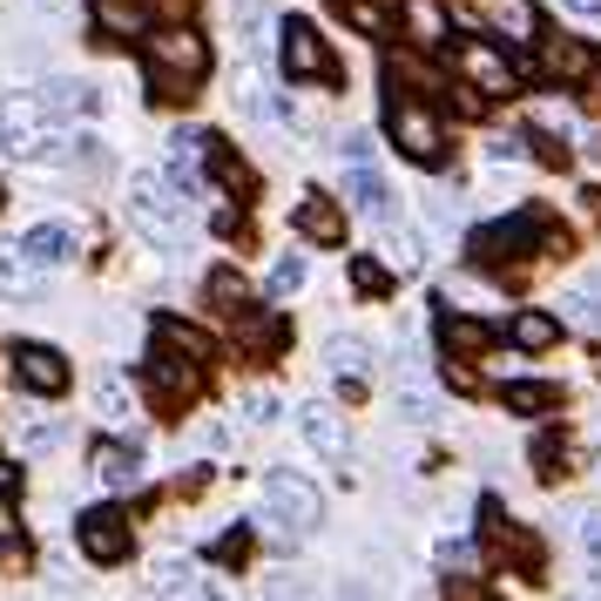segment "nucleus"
Returning <instances> with one entry per match:
<instances>
[{"label": "nucleus", "instance_id": "obj_1", "mask_svg": "<svg viewBox=\"0 0 601 601\" xmlns=\"http://www.w3.org/2000/svg\"><path fill=\"white\" fill-rule=\"evenodd\" d=\"M142 68H149V96L156 102H183L197 81L210 74V48L190 28H162V34L142 41Z\"/></svg>", "mask_w": 601, "mask_h": 601}, {"label": "nucleus", "instance_id": "obj_2", "mask_svg": "<svg viewBox=\"0 0 601 601\" xmlns=\"http://www.w3.org/2000/svg\"><path fill=\"white\" fill-rule=\"evenodd\" d=\"M129 223H136L156 250H177V243H183V190L162 183L156 169H136V177H129Z\"/></svg>", "mask_w": 601, "mask_h": 601}, {"label": "nucleus", "instance_id": "obj_3", "mask_svg": "<svg viewBox=\"0 0 601 601\" xmlns=\"http://www.w3.org/2000/svg\"><path fill=\"white\" fill-rule=\"evenodd\" d=\"M0 149L8 156H48L54 149V116L41 96H8L0 102Z\"/></svg>", "mask_w": 601, "mask_h": 601}, {"label": "nucleus", "instance_id": "obj_4", "mask_svg": "<svg viewBox=\"0 0 601 601\" xmlns=\"http://www.w3.org/2000/svg\"><path fill=\"white\" fill-rule=\"evenodd\" d=\"M385 129H392V142H399L412 162H425V169H433V162L447 156V129H440V116L425 109V102H412V96H405V102L392 96V109H385Z\"/></svg>", "mask_w": 601, "mask_h": 601}, {"label": "nucleus", "instance_id": "obj_5", "mask_svg": "<svg viewBox=\"0 0 601 601\" xmlns=\"http://www.w3.org/2000/svg\"><path fill=\"white\" fill-rule=\"evenodd\" d=\"M467 14H473L487 34H500L507 48L541 41V14H534V0H467Z\"/></svg>", "mask_w": 601, "mask_h": 601}, {"label": "nucleus", "instance_id": "obj_6", "mask_svg": "<svg viewBox=\"0 0 601 601\" xmlns=\"http://www.w3.org/2000/svg\"><path fill=\"white\" fill-rule=\"evenodd\" d=\"M74 541H81V554H89V561L116 568V561L129 554V521H122L116 507H89V513H81V528H74Z\"/></svg>", "mask_w": 601, "mask_h": 601}, {"label": "nucleus", "instance_id": "obj_7", "mask_svg": "<svg viewBox=\"0 0 601 601\" xmlns=\"http://www.w3.org/2000/svg\"><path fill=\"white\" fill-rule=\"evenodd\" d=\"M278 41H284V68H291L298 81H331V74H338V61H331V48L318 41L311 21H284Z\"/></svg>", "mask_w": 601, "mask_h": 601}, {"label": "nucleus", "instance_id": "obj_8", "mask_svg": "<svg viewBox=\"0 0 601 601\" xmlns=\"http://www.w3.org/2000/svg\"><path fill=\"white\" fill-rule=\"evenodd\" d=\"M453 68L473 81L480 96H513V61H507L493 41H467V48L453 54Z\"/></svg>", "mask_w": 601, "mask_h": 601}, {"label": "nucleus", "instance_id": "obj_9", "mask_svg": "<svg viewBox=\"0 0 601 601\" xmlns=\"http://www.w3.org/2000/svg\"><path fill=\"white\" fill-rule=\"evenodd\" d=\"M264 500H271V513H284V521H298V528H318V521H324L318 487L298 480V473H271V480H264Z\"/></svg>", "mask_w": 601, "mask_h": 601}, {"label": "nucleus", "instance_id": "obj_10", "mask_svg": "<svg viewBox=\"0 0 601 601\" xmlns=\"http://www.w3.org/2000/svg\"><path fill=\"white\" fill-rule=\"evenodd\" d=\"M541 237V217H513V223H493V230H480L473 237V264H507V257H521L528 243Z\"/></svg>", "mask_w": 601, "mask_h": 601}, {"label": "nucleus", "instance_id": "obj_11", "mask_svg": "<svg viewBox=\"0 0 601 601\" xmlns=\"http://www.w3.org/2000/svg\"><path fill=\"white\" fill-rule=\"evenodd\" d=\"M197 379H203V365H197V359H183V352L156 345V359H149V385H156V399H162V405H183V399L197 392Z\"/></svg>", "mask_w": 601, "mask_h": 601}, {"label": "nucleus", "instance_id": "obj_12", "mask_svg": "<svg viewBox=\"0 0 601 601\" xmlns=\"http://www.w3.org/2000/svg\"><path fill=\"white\" fill-rule=\"evenodd\" d=\"M399 28L412 48H447L453 14H447V0H399Z\"/></svg>", "mask_w": 601, "mask_h": 601}, {"label": "nucleus", "instance_id": "obj_13", "mask_svg": "<svg viewBox=\"0 0 601 601\" xmlns=\"http://www.w3.org/2000/svg\"><path fill=\"white\" fill-rule=\"evenodd\" d=\"M345 203L359 217H372V223H392V190H385V177L372 162H345Z\"/></svg>", "mask_w": 601, "mask_h": 601}, {"label": "nucleus", "instance_id": "obj_14", "mask_svg": "<svg viewBox=\"0 0 601 601\" xmlns=\"http://www.w3.org/2000/svg\"><path fill=\"white\" fill-rule=\"evenodd\" d=\"M14 372H21V385L41 392V399H61V392H68V365H61V352H48V345H21V352H14Z\"/></svg>", "mask_w": 601, "mask_h": 601}, {"label": "nucleus", "instance_id": "obj_15", "mask_svg": "<svg viewBox=\"0 0 601 601\" xmlns=\"http://www.w3.org/2000/svg\"><path fill=\"white\" fill-rule=\"evenodd\" d=\"M298 433H304V447H311L318 460H345V425H338V412H331V405H318V399H311V405L298 412Z\"/></svg>", "mask_w": 601, "mask_h": 601}, {"label": "nucleus", "instance_id": "obj_16", "mask_svg": "<svg viewBox=\"0 0 601 601\" xmlns=\"http://www.w3.org/2000/svg\"><path fill=\"white\" fill-rule=\"evenodd\" d=\"M601 61H594V48L588 41H541V74L548 81H588Z\"/></svg>", "mask_w": 601, "mask_h": 601}, {"label": "nucleus", "instance_id": "obj_17", "mask_svg": "<svg viewBox=\"0 0 601 601\" xmlns=\"http://www.w3.org/2000/svg\"><path fill=\"white\" fill-rule=\"evenodd\" d=\"M89 14H96V34L129 41V34L149 28V0H89Z\"/></svg>", "mask_w": 601, "mask_h": 601}, {"label": "nucleus", "instance_id": "obj_18", "mask_svg": "<svg viewBox=\"0 0 601 601\" xmlns=\"http://www.w3.org/2000/svg\"><path fill=\"white\" fill-rule=\"evenodd\" d=\"M0 298H41V264L28 243H0Z\"/></svg>", "mask_w": 601, "mask_h": 601}, {"label": "nucleus", "instance_id": "obj_19", "mask_svg": "<svg viewBox=\"0 0 601 601\" xmlns=\"http://www.w3.org/2000/svg\"><path fill=\"white\" fill-rule=\"evenodd\" d=\"M41 102H48V116L54 122H74V116H96V89H81V81H41V89H34Z\"/></svg>", "mask_w": 601, "mask_h": 601}, {"label": "nucleus", "instance_id": "obj_20", "mask_svg": "<svg viewBox=\"0 0 601 601\" xmlns=\"http://www.w3.org/2000/svg\"><path fill=\"white\" fill-rule=\"evenodd\" d=\"M298 230H304L311 243H345V217H338V203H331V197H318V190L298 203Z\"/></svg>", "mask_w": 601, "mask_h": 601}, {"label": "nucleus", "instance_id": "obj_21", "mask_svg": "<svg viewBox=\"0 0 601 601\" xmlns=\"http://www.w3.org/2000/svg\"><path fill=\"white\" fill-rule=\"evenodd\" d=\"M21 243H28V257H34L41 271H54V264H68V257H74V230H68V223H34Z\"/></svg>", "mask_w": 601, "mask_h": 601}, {"label": "nucleus", "instance_id": "obj_22", "mask_svg": "<svg viewBox=\"0 0 601 601\" xmlns=\"http://www.w3.org/2000/svg\"><path fill=\"white\" fill-rule=\"evenodd\" d=\"M507 338H513V345H521V352H548L554 338H561V318H548V311H513Z\"/></svg>", "mask_w": 601, "mask_h": 601}, {"label": "nucleus", "instance_id": "obj_23", "mask_svg": "<svg viewBox=\"0 0 601 601\" xmlns=\"http://www.w3.org/2000/svg\"><path fill=\"white\" fill-rule=\"evenodd\" d=\"M156 345L183 352V359H197V365H210V359H217V345H210V338H203L197 324H177V318H162V324H156Z\"/></svg>", "mask_w": 601, "mask_h": 601}, {"label": "nucleus", "instance_id": "obj_24", "mask_svg": "<svg viewBox=\"0 0 601 601\" xmlns=\"http://www.w3.org/2000/svg\"><path fill=\"white\" fill-rule=\"evenodd\" d=\"M324 359H331V372H345V379H359L365 365H372V345L365 338H352V331H338L331 345H324Z\"/></svg>", "mask_w": 601, "mask_h": 601}, {"label": "nucleus", "instance_id": "obj_25", "mask_svg": "<svg viewBox=\"0 0 601 601\" xmlns=\"http://www.w3.org/2000/svg\"><path fill=\"white\" fill-rule=\"evenodd\" d=\"M210 156H217V142L197 136V129H190V136H183V129L169 136V162H177V177H197V162H210Z\"/></svg>", "mask_w": 601, "mask_h": 601}, {"label": "nucleus", "instance_id": "obj_26", "mask_svg": "<svg viewBox=\"0 0 601 601\" xmlns=\"http://www.w3.org/2000/svg\"><path fill=\"white\" fill-rule=\"evenodd\" d=\"M136 460H142L136 440H129V447H96V473H102L109 487H129V480H136Z\"/></svg>", "mask_w": 601, "mask_h": 601}, {"label": "nucleus", "instance_id": "obj_27", "mask_svg": "<svg viewBox=\"0 0 601 601\" xmlns=\"http://www.w3.org/2000/svg\"><path fill=\"white\" fill-rule=\"evenodd\" d=\"M345 21H352L359 34H372V41H385V34H392V21H385L379 0H345Z\"/></svg>", "mask_w": 601, "mask_h": 601}, {"label": "nucleus", "instance_id": "obj_28", "mask_svg": "<svg viewBox=\"0 0 601 601\" xmlns=\"http://www.w3.org/2000/svg\"><path fill=\"white\" fill-rule=\"evenodd\" d=\"M385 264H392V271H419V264H425L412 230H385Z\"/></svg>", "mask_w": 601, "mask_h": 601}, {"label": "nucleus", "instance_id": "obj_29", "mask_svg": "<svg viewBox=\"0 0 601 601\" xmlns=\"http://www.w3.org/2000/svg\"><path fill=\"white\" fill-rule=\"evenodd\" d=\"M440 338H447V352H480V345H487V324H473V318H447Z\"/></svg>", "mask_w": 601, "mask_h": 601}, {"label": "nucleus", "instance_id": "obj_30", "mask_svg": "<svg viewBox=\"0 0 601 601\" xmlns=\"http://www.w3.org/2000/svg\"><path fill=\"white\" fill-rule=\"evenodd\" d=\"M54 447H61V425H54V419H28V425H21V453H28V460H41V453H54Z\"/></svg>", "mask_w": 601, "mask_h": 601}, {"label": "nucleus", "instance_id": "obj_31", "mask_svg": "<svg viewBox=\"0 0 601 601\" xmlns=\"http://www.w3.org/2000/svg\"><path fill=\"white\" fill-rule=\"evenodd\" d=\"M352 284H359L365 298H379V291L392 284V264H379V257H352Z\"/></svg>", "mask_w": 601, "mask_h": 601}, {"label": "nucleus", "instance_id": "obj_32", "mask_svg": "<svg viewBox=\"0 0 601 601\" xmlns=\"http://www.w3.org/2000/svg\"><path fill=\"white\" fill-rule=\"evenodd\" d=\"M507 405L513 412H548V405H561V392L554 385H507Z\"/></svg>", "mask_w": 601, "mask_h": 601}, {"label": "nucleus", "instance_id": "obj_33", "mask_svg": "<svg viewBox=\"0 0 601 601\" xmlns=\"http://www.w3.org/2000/svg\"><path fill=\"white\" fill-rule=\"evenodd\" d=\"M237 338H243L250 352H271L278 338H284V324H278V318H250V324H237Z\"/></svg>", "mask_w": 601, "mask_h": 601}, {"label": "nucleus", "instance_id": "obj_34", "mask_svg": "<svg viewBox=\"0 0 601 601\" xmlns=\"http://www.w3.org/2000/svg\"><path fill=\"white\" fill-rule=\"evenodd\" d=\"M304 278H311V264H304V257H278V271H271V291H278V298H291V291H298Z\"/></svg>", "mask_w": 601, "mask_h": 601}, {"label": "nucleus", "instance_id": "obj_35", "mask_svg": "<svg viewBox=\"0 0 601 601\" xmlns=\"http://www.w3.org/2000/svg\"><path fill=\"white\" fill-rule=\"evenodd\" d=\"M399 419L425 425V419H433V392H425V385H399Z\"/></svg>", "mask_w": 601, "mask_h": 601}, {"label": "nucleus", "instance_id": "obj_36", "mask_svg": "<svg viewBox=\"0 0 601 601\" xmlns=\"http://www.w3.org/2000/svg\"><path fill=\"white\" fill-rule=\"evenodd\" d=\"M440 561H447V574H473V561H480V554H473V541H447V548H440Z\"/></svg>", "mask_w": 601, "mask_h": 601}, {"label": "nucleus", "instance_id": "obj_37", "mask_svg": "<svg viewBox=\"0 0 601 601\" xmlns=\"http://www.w3.org/2000/svg\"><path fill=\"white\" fill-rule=\"evenodd\" d=\"M210 298H217V304H243V278H237V271H217V278H210Z\"/></svg>", "mask_w": 601, "mask_h": 601}, {"label": "nucleus", "instance_id": "obj_38", "mask_svg": "<svg viewBox=\"0 0 601 601\" xmlns=\"http://www.w3.org/2000/svg\"><path fill=\"white\" fill-rule=\"evenodd\" d=\"M243 419H250V425H271V419H278V399H271V392H250V399H243Z\"/></svg>", "mask_w": 601, "mask_h": 601}, {"label": "nucleus", "instance_id": "obj_39", "mask_svg": "<svg viewBox=\"0 0 601 601\" xmlns=\"http://www.w3.org/2000/svg\"><path fill=\"white\" fill-rule=\"evenodd\" d=\"M14 534H21V521H14V507H0V561H14Z\"/></svg>", "mask_w": 601, "mask_h": 601}, {"label": "nucleus", "instance_id": "obj_40", "mask_svg": "<svg viewBox=\"0 0 601 601\" xmlns=\"http://www.w3.org/2000/svg\"><path fill=\"white\" fill-rule=\"evenodd\" d=\"M183 581H190V568H183V561H162V568H156V588H169V594H177Z\"/></svg>", "mask_w": 601, "mask_h": 601}, {"label": "nucleus", "instance_id": "obj_41", "mask_svg": "<svg viewBox=\"0 0 601 601\" xmlns=\"http://www.w3.org/2000/svg\"><path fill=\"white\" fill-rule=\"evenodd\" d=\"M581 548L601 561V513H581Z\"/></svg>", "mask_w": 601, "mask_h": 601}, {"label": "nucleus", "instance_id": "obj_42", "mask_svg": "<svg viewBox=\"0 0 601 601\" xmlns=\"http://www.w3.org/2000/svg\"><path fill=\"white\" fill-rule=\"evenodd\" d=\"M338 156H345V162H372V136H345V142H338Z\"/></svg>", "mask_w": 601, "mask_h": 601}, {"label": "nucleus", "instance_id": "obj_43", "mask_svg": "<svg viewBox=\"0 0 601 601\" xmlns=\"http://www.w3.org/2000/svg\"><path fill=\"white\" fill-rule=\"evenodd\" d=\"M568 311H574V318H581V324H588V331H601V304H594V298H574V304H568Z\"/></svg>", "mask_w": 601, "mask_h": 601}, {"label": "nucleus", "instance_id": "obj_44", "mask_svg": "<svg viewBox=\"0 0 601 601\" xmlns=\"http://www.w3.org/2000/svg\"><path fill=\"white\" fill-rule=\"evenodd\" d=\"M561 8H568V14H588V21H594V14H601V0H561Z\"/></svg>", "mask_w": 601, "mask_h": 601}, {"label": "nucleus", "instance_id": "obj_45", "mask_svg": "<svg viewBox=\"0 0 601 601\" xmlns=\"http://www.w3.org/2000/svg\"><path fill=\"white\" fill-rule=\"evenodd\" d=\"M34 8H41V14H61V8H68V0H34Z\"/></svg>", "mask_w": 601, "mask_h": 601}, {"label": "nucleus", "instance_id": "obj_46", "mask_svg": "<svg viewBox=\"0 0 601 601\" xmlns=\"http://www.w3.org/2000/svg\"><path fill=\"white\" fill-rule=\"evenodd\" d=\"M8 487H14V473H8V460H0V493H8Z\"/></svg>", "mask_w": 601, "mask_h": 601}]
</instances>
